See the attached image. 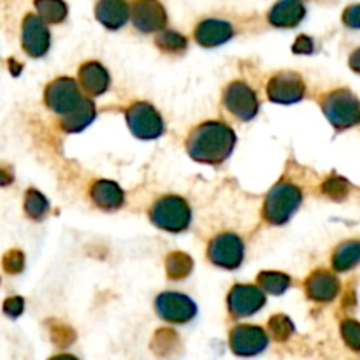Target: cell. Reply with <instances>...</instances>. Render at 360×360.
<instances>
[{
	"label": "cell",
	"mask_w": 360,
	"mask_h": 360,
	"mask_svg": "<svg viewBox=\"0 0 360 360\" xmlns=\"http://www.w3.org/2000/svg\"><path fill=\"white\" fill-rule=\"evenodd\" d=\"M345 25H348L350 28H359L360 27V6L354 4V6L348 7L343 14Z\"/></svg>",
	"instance_id": "obj_35"
},
{
	"label": "cell",
	"mask_w": 360,
	"mask_h": 360,
	"mask_svg": "<svg viewBox=\"0 0 360 360\" xmlns=\"http://www.w3.org/2000/svg\"><path fill=\"white\" fill-rule=\"evenodd\" d=\"M357 56H359V51L354 53V58H352V65H354L355 70H359V65H357Z\"/></svg>",
	"instance_id": "obj_39"
},
{
	"label": "cell",
	"mask_w": 360,
	"mask_h": 360,
	"mask_svg": "<svg viewBox=\"0 0 360 360\" xmlns=\"http://www.w3.org/2000/svg\"><path fill=\"white\" fill-rule=\"evenodd\" d=\"M302 202V192L294 183L281 181L271 188L264 202V218L273 225H283L290 220Z\"/></svg>",
	"instance_id": "obj_2"
},
{
	"label": "cell",
	"mask_w": 360,
	"mask_h": 360,
	"mask_svg": "<svg viewBox=\"0 0 360 360\" xmlns=\"http://www.w3.org/2000/svg\"><path fill=\"white\" fill-rule=\"evenodd\" d=\"M292 49H294V53H297V55H309V53H313L311 37H308V35H299Z\"/></svg>",
	"instance_id": "obj_36"
},
{
	"label": "cell",
	"mask_w": 360,
	"mask_h": 360,
	"mask_svg": "<svg viewBox=\"0 0 360 360\" xmlns=\"http://www.w3.org/2000/svg\"><path fill=\"white\" fill-rule=\"evenodd\" d=\"M229 311L236 319L255 315L266 304V294L255 285H234L227 297Z\"/></svg>",
	"instance_id": "obj_12"
},
{
	"label": "cell",
	"mask_w": 360,
	"mask_h": 360,
	"mask_svg": "<svg viewBox=\"0 0 360 360\" xmlns=\"http://www.w3.org/2000/svg\"><path fill=\"white\" fill-rule=\"evenodd\" d=\"M134 27L144 34L162 30L167 23V13L158 0H134L130 7Z\"/></svg>",
	"instance_id": "obj_14"
},
{
	"label": "cell",
	"mask_w": 360,
	"mask_h": 360,
	"mask_svg": "<svg viewBox=\"0 0 360 360\" xmlns=\"http://www.w3.org/2000/svg\"><path fill=\"white\" fill-rule=\"evenodd\" d=\"M91 200L104 211L120 210L125 202V193L120 188L118 183L111 179H98L91 185L90 190Z\"/></svg>",
	"instance_id": "obj_18"
},
{
	"label": "cell",
	"mask_w": 360,
	"mask_h": 360,
	"mask_svg": "<svg viewBox=\"0 0 360 360\" xmlns=\"http://www.w3.org/2000/svg\"><path fill=\"white\" fill-rule=\"evenodd\" d=\"M127 125L139 139H158L164 134V120L148 102H136L127 109Z\"/></svg>",
	"instance_id": "obj_5"
},
{
	"label": "cell",
	"mask_w": 360,
	"mask_h": 360,
	"mask_svg": "<svg viewBox=\"0 0 360 360\" xmlns=\"http://www.w3.org/2000/svg\"><path fill=\"white\" fill-rule=\"evenodd\" d=\"M304 95V79L297 72L283 70V72L274 74L267 83V97L276 104H295Z\"/></svg>",
	"instance_id": "obj_11"
},
{
	"label": "cell",
	"mask_w": 360,
	"mask_h": 360,
	"mask_svg": "<svg viewBox=\"0 0 360 360\" xmlns=\"http://www.w3.org/2000/svg\"><path fill=\"white\" fill-rule=\"evenodd\" d=\"M306 16V7L301 0H280L269 11V23L280 28L297 27Z\"/></svg>",
	"instance_id": "obj_19"
},
{
	"label": "cell",
	"mask_w": 360,
	"mask_h": 360,
	"mask_svg": "<svg viewBox=\"0 0 360 360\" xmlns=\"http://www.w3.org/2000/svg\"><path fill=\"white\" fill-rule=\"evenodd\" d=\"M155 311L169 323H186L197 315V306L188 295L179 292H164L155 301Z\"/></svg>",
	"instance_id": "obj_8"
},
{
	"label": "cell",
	"mask_w": 360,
	"mask_h": 360,
	"mask_svg": "<svg viewBox=\"0 0 360 360\" xmlns=\"http://www.w3.org/2000/svg\"><path fill=\"white\" fill-rule=\"evenodd\" d=\"M95 116H97V111H95L94 102L90 98H81V102L72 111L63 115L62 129L69 134L81 132L94 122Z\"/></svg>",
	"instance_id": "obj_21"
},
{
	"label": "cell",
	"mask_w": 360,
	"mask_h": 360,
	"mask_svg": "<svg viewBox=\"0 0 360 360\" xmlns=\"http://www.w3.org/2000/svg\"><path fill=\"white\" fill-rule=\"evenodd\" d=\"M95 16L105 28L116 30L127 23L130 9L125 0H98L95 7Z\"/></svg>",
	"instance_id": "obj_20"
},
{
	"label": "cell",
	"mask_w": 360,
	"mask_h": 360,
	"mask_svg": "<svg viewBox=\"0 0 360 360\" xmlns=\"http://www.w3.org/2000/svg\"><path fill=\"white\" fill-rule=\"evenodd\" d=\"M158 48L162 51H167V53H181L186 49V39L185 35L178 34L174 30H164L157 35L155 39Z\"/></svg>",
	"instance_id": "obj_29"
},
{
	"label": "cell",
	"mask_w": 360,
	"mask_h": 360,
	"mask_svg": "<svg viewBox=\"0 0 360 360\" xmlns=\"http://www.w3.org/2000/svg\"><path fill=\"white\" fill-rule=\"evenodd\" d=\"M207 255L214 266L236 269V267L241 266L243 257H245V245H243L239 236L227 232V234H220L211 239Z\"/></svg>",
	"instance_id": "obj_10"
},
{
	"label": "cell",
	"mask_w": 360,
	"mask_h": 360,
	"mask_svg": "<svg viewBox=\"0 0 360 360\" xmlns=\"http://www.w3.org/2000/svg\"><path fill=\"white\" fill-rule=\"evenodd\" d=\"M359 255H360L359 241L343 243V245L338 246V250L334 252V257H333L334 269L340 271V273L354 269L359 262Z\"/></svg>",
	"instance_id": "obj_22"
},
{
	"label": "cell",
	"mask_w": 360,
	"mask_h": 360,
	"mask_svg": "<svg viewBox=\"0 0 360 360\" xmlns=\"http://www.w3.org/2000/svg\"><path fill=\"white\" fill-rule=\"evenodd\" d=\"M81 91L72 77H58L46 86L44 101L51 111L67 115L81 102Z\"/></svg>",
	"instance_id": "obj_9"
},
{
	"label": "cell",
	"mask_w": 360,
	"mask_h": 360,
	"mask_svg": "<svg viewBox=\"0 0 360 360\" xmlns=\"http://www.w3.org/2000/svg\"><path fill=\"white\" fill-rule=\"evenodd\" d=\"M340 280L329 271H316L306 281V294L315 302H330L340 294Z\"/></svg>",
	"instance_id": "obj_16"
},
{
	"label": "cell",
	"mask_w": 360,
	"mask_h": 360,
	"mask_svg": "<svg viewBox=\"0 0 360 360\" xmlns=\"http://www.w3.org/2000/svg\"><path fill=\"white\" fill-rule=\"evenodd\" d=\"M323 115L336 129H350L360 120V105L357 97L350 90H334L326 95L322 102Z\"/></svg>",
	"instance_id": "obj_4"
},
{
	"label": "cell",
	"mask_w": 360,
	"mask_h": 360,
	"mask_svg": "<svg viewBox=\"0 0 360 360\" xmlns=\"http://www.w3.org/2000/svg\"><path fill=\"white\" fill-rule=\"evenodd\" d=\"M234 35V28L225 20H204L197 25L195 28V41L204 48H217V46L225 44L231 41Z\"/></svg>",
	"instance_id": "obj_15"
},
{
	"label": "cell",
	"mask_w": 360,
	"mask_h": 360,
	"mask_svg": "<svg viewBox=\"0 0 360 360\" xmlns=\"http://www.w3.org/2000/svg\"><path fill=\"white\" fill-rule=\"evenodd\" d=\"M224 104L241 122H250L259 112V98L253 88L245 81H234L225 88Z\"/></svg>",
	"instance_id": "obj_7"
},
{
	"label": "cell",
	"mask_w": 360,
	"mask_h": 360,
	"mask_svg": "<svg viewBox=\"0 0 360 360\" xmlns=\"http://www.w3.org/2000/svg\"><path fill=\"white\" fill-rule=\"evenodd\" d=\"M51 37L44 21L37 14H27L21 25V46L34 58L44 56L48 53Z\"/></svg>",
	"instance_id": "obj_13"
},
{
	"label": "cell",
	"mask_w": 360,
	"mask_h": 360,
	"mask_svg": "<svg viewBox=\"0 0 360 360\" xmlns=\"http://www.w3.org/2000/svg\"><path fill=\"white\" fill-rule=\"evenodd\" d=\"M257 281H259V288L264 294L281 295L290 287V278L283 273H276V271H264L259 274Z\"/></svg>",
	"instance_id": "obj_24"
},
{
	"label": "cell",
	"mask_w": 360,
	"mask_h": 360,
	"mask_svg": "<svg viewBox=\"0 0 360 360\" xmlns=\"http://www.w3.org/2000/svg\"><path fill=\"white\" fill-rule=\"evenodd\" d=\"M25 267V255L20 250H13V252L6 253L4 257V269L9 274H18L21 273Z\"/></svg>",
	"instance_id": "obj_33"
},
{
	"label": "cell",
	"mask_w": 360,
	"mask_h": 360,
	"mask_svg": "<svg viewBox=\"0 0 360 360\" xmlns=\"http://www.w3.org/2000/svg\"><path fill=\"white\" fill-rule=\"evenodd\" d=\"M25 311V301L18 295L9 297L4 301V315L9 316V319H18V316L23 315Z\"/></svg>",
	"instance_id": "obj_34"
},
{
	"label": "cell",
	"mask_w": 360,
	"mask_h": 360,
	"mask_svg": "<svg viewBox=\"0 0 360 360\" xmlns=\"http://www.w3.org/2000/svg\"><path fill=\"white\" fill-rule=\"evenodd\" d=\"M267 330L273 336L274 341L278 343H285L292 338V334L295 333L294 322L288 319L287 315H274L271 316L269 323H267Z\"/></svg>",
	"instance_id": "obj_27"
},
{
	"label": "cell",
	"mask_w": 360,
	"mask_h": 360,
	"mask_svg": "<svg viewBox=\"0 0 360 360\" xmlns=\"http://www.w3.org/2000/svg\"><path fill=\"white\" fill-rule=\"evenodd\" d=\"M229 347L238 357H255L269 347V334L259 326H236L229 334Z\"/></svg>",
	"instance_id": "obj_6"
},
{
	"label": "cell",
	"mask_w": 360,
	"mask_h": 360,
	"mask_svg": "<svg viewBox=\"0 0 360 360\" xmlns=\"http://www.w3.org/2000/svg\"><path fill=\"white\" fill-rule=\"evenodd\" d=\"M49 336H51L53 343L60 348L70 347V345L74 343V340H76V333H74L70 327L62 326V323H58V326H53Z\"/></svg>",
	"instance_id": "obj_32"
},
{
	"label": "cell",
	"mask_w": 360,
	"mask_h": 360,
	"mask_svg": "<svg viewBox=\"0 0 360 360\" xmlns=\"http://www.w3.org/2000/svg\"><path fill=\"white\" fill-rule=\"evenodd\" d=\"M150 220L162 231L183 232L192 221V211L183 197L164 195L151 207Z\"/></svg>",
	"instance_id": "obj_3"
},
{
	"label": "cell",
	"mask_w": 360,
	"mask_h": 360,
	"mask_svg": "<svg viewBox=\"0 0 360 360\" xmlns=\"http://www.w3.org/2000/svg\"><path fill=\"white\" fill-rule=\"evenodd\" d=\"M236 141V132L227 123L206 122L190 132L186 151L195 162L217 165L231 157Z\"/></svg>",
	"instance_id": "obj_1"
},
{
	"label": "cell",
	"mask_w": 360,
	"mask_h": 360,
	"mask_svg": "<svg viewBox=\"0 0 360 360\" xmlns=\"http://www.w3.org/2000/svg\"><path fill=\"white\" fill-rule=\"evenodd\" d=\"M165 269H167V274L171 280H183V278H186L192 273L193 260L186 253L172 252L165 259Z\"/></svg>",
	"instance_id": "obj_25"
},
{
	"label": "cell",
	"mask_w": 360,
	"mask_h": 360,
	"mask_svg": "<svg viewBox=\"0 0 360 360\" xmlns=\"http://www.w3.org/2000/svg\"><path fill=\"white\" fill-rule=\"evenodd\" d=\"M11 181H13V176H11L7 171H4V169H0V186L9 185Z\"/></svg>",
	"instance_id": "obj_37"
},
{
	"label": "cell",
	"mask_w": 360,
	"mask_h": 360,
	"mask_svg": "<svg viewBox=\"0 0 360 360\" xmlns=\"http://www.w3.org/2000/svg\"><path fill=\"white\" fill-rule=\"evenodd\" d=\"M48 360H79V359L74 357V355L70 354H58V355H53V357H49Z\"/></svg>",
	"instance_id": "obj_38"
},
{
	"label": "cell",
	"mask_w": 360,
	"mask_h": 360,
	"mask_svg": "<svg viewBox=\"0 0 360 360\" xmlns=\"http://www.w3.org/2000/svg\"><path fill=\"white\" fill-rule=\"evenodd\" d=\"M79 83L88 95L98 97L108 91L109 84H111V76L102 63L86 62L79 69Z\"/></svg>",
	"instance_id": "obj_17"
},
{
	"label": "cell",
	"mask_w": 360,
	"mask_h": 360,
	"mask_svg": "<svg viewBox=\"0 0 360 360\" xmlns=\"http://www.w3.org/2000/svg\"><path fill=\"white\" fill-rule=\"evenodd\" d=\"M178 336L174 330L160 329L155 333L153 341H151V350L158 355V357H167L169 354L178 348Z\"/></svg>",
	"instance_id": "obj_28"
},
{
	"label": "cell",
	"mask_w": 360,
	"mask_h": 360,
	"mask_svg": "<svg viewBox=\"0 0 360 360\" xmlns=\"http://www.w3.org/2000/svg\"><path fill=\"white\" fill-rule=\"evenodd\" d=\"M341 338L352 352H360V327L357 320L347 319L341 322Z\"/></svg>",
	"instance_id": "obj_30"
},
{
	"label": "cell",
	"mask_w": 360,
	"mask_h": 360,
	"mask_svg": "<svg viewBox=\"0 0 360 360\" xmlns=\"http://www.w3.org/2000/svg\"><path fill=\"white\" fill-rule=\"evenodd\" d=\"M34 6L44 23H62L67 18V4L63 0H34Z\"/></svg>",
	"instance_id": "obj_23"
},
{
	"label": "cell",
	"mask_w": 360,
	"mask_h": 360,
	"mask_svg": "<svg viewBox=\"0 0 360 360\" xmlns=\"http://www.w3.org/2000/svg\"><path fill=\"white\" fill-rule=\"evenodd\" d=\"M323 193L334 200H345L350 193V183L345 178H329L323 183Z\"/></svg>",
	"instance_id": "obj_31"
},
{
	"label": "cell",
	"mask_w": 360,
	"mask_h": 360,
	"mask_svg": "<svg viewBox=\"0 0 360 360\" xmlns=\"http://www.w3.org/2000/svg\"><path fill=\"white\" fill-rule=\"evenodd\" d=\"M25 211L32 220H42L49 211V202L39 190H28L25 197Z\"/></svg>",
	"instance_id": "obj_26"
}]
</instances>
